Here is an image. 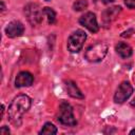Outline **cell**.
Here are the masks:
<instances>
[{
  "label": "cell",
  "mask_w": 135,
  "mask_h": 135,
  "mask_svg": "<svg viewBox=\"0 0 135 135\" xmlns=\"http://www.w3.org/2000/svg\"><path fill=\"white\" fill-rule=\"evenodd\" d=\"M31 104H32V99L24 94L18 95L13 99L7 110V116L9 121L15 127H19L21 124L22 115L25 112H27V110L31 108Z\"/></svg>",
  "instance_id": "cell-1"
},
{
  "label": "cell",
  "mask_w": 135,
  "mask_h": 135,
  "mask_svg": "<svg viewBox=\"0 0 135 135\" xmlns=\"http://www.w3.org/2000/svg\"><path fill=\"white\" fill-rule=\"evenodd\" d=\"M57 120L63 126L74 127L77 124V120L73 113V108L69 102H66V101L60 102L59 108H58Z\"/></svg>",
  "instance_id": "cell-2"
},
{
  "label": "cell",
  "mask_w": 135,
  "mask_h": 135,
  "mask_svg": "<svg viewBox=\"0 0 135 135\" xmlns=\"http://www.w3.org/2000/svg\"><path fill=\"white\" fill-rule=\"evenodd\" d=\"M107 53L108 45L104 42H97L86 49L84 57L90 62H99L105 57Z\"/></svg>",
  "instance_id": "cell-3"
},
{
  "label": "cell",
  "mask_w": 135,
  "mask_h": 135,
  "mask_svg": "<svg viewBox=\"0 0 135 135\" xmlns=\"http://www.w3.org/2000/svg\"><path fill=\"white\" fill-rule=\"evenodd\" d=\"M86 39V34L82 30H77L68 39V50L71 53H78L82 46L83 43Z\"/></svg>",
  "instance_id": "cell-4"
},
{
  "label": "cell",
  "mask_w": 135,
  "mask_h": 135,
  "mask_svg": "<svg viewBox=\"0 0 135 135\" xmlns=\"http://www.w3.org/2000/svg\"><path fill=\"white\" fill-rule=\"evenodd\" d=\"M24 13L32 25H38L39 23H41L43 9H41V7L37 3H28L24 7Z\"/></svg>",
  "instance_id": "cell-5"
},
{
  "label": "cell",
  "mask_w": 135,
  "mask_h": 135,
  "mask_svg": "<svg viewBox=\"0 0 135 135\" xmlns=\"http://www.w3.org/2000/svg\"><path fill=\"white\" fill-rule=\"evenodd\" d=\"M133 93V86L129 81H123L119 84L117 88L115 94H114V101L116 103H123L127 99L130 98V96Z\"/></svg>",
  "instance_id": "cell-6"
},
{
  "label": "cell",
  "mask_w": 135,
  "mask_h": 135,
  "mask_svg": "<svg viewBox=\"0 0 135 135\" xmlns=\"http://www.w3.org/2000/svg\"><path fill=\"white\" fill-rule=\"evenodd\" d=\"M79 23L81 25H83L84 27H86L92 33H97L99 30V25L97 23L96 16L92 12H88L84 15H82L79 18Z\"/></svg>",
  "instance_id": "cell-7"
},
{
  "label": "cell",
  "mask_w": 135,
  "mask_h": 135,
  "mask_svg": "<svg viewBox=\"0 0 135 135\" xmlns=\"http://www.w3.org/2000/svg\"><path fill=\"white\" fill-rule=\"evenodd\" d=\"M24 32V26L20 21H12L7 24V26L5 27V34L7 37L9 38H15V37H19L23 34Z\"/></svg>",
  "instance_id": "cell-8"
},
{
  "label": "cell",
  "mask_w": 135,
  "mask_h": 135,
  "mask_svg": "<svg viewBox=\"0 0 135 135\" xmlns=\"http://www.w3.org/2000/svg\"><path fill=\"white\" fill-rule=\"evenodd\" d=\"M34 76L30 72H20L16 79H15V85L16 88H22V86H30L33 84Z\"/></svg>",
  "instance_id": "cell-9"
},
{
  "label": "cell",
  "mask_w": 135,
  "mask_h": 135,
  "mask_svg": "<svg viewBox=\"0 0 135 135\" xmlns=\"http://www.w3.org/2000/svg\"><path fill=\"white\" fill-rule=\"evenodd\" d=\"M65 88H66V92L68 94L73 97V98H79V99H82L84 96L83 94L81 93V91L79 90V88L76 85V83L72 80H66L65 82Z\"/></svg>",
  "instance_id": "cell-10"
},
{
  "label": "cell",
  "mask_w": 135,
  "mask_h": 135,
  "mask_svg": "<svg viewBox=\"0 0 135 135\" xmlns=\"http://www.w3.org/2000/svg\"><path fill=\"white\" fill-rule=\"evenodd\" d=\"M120 12H121L120 6H113V7H110L108 9H105L103 12V15H102V19H103L104 23H107V24L111 23V21L114 20Z\"/></svg>",
  "instance_id": "cell-11"
},
{
  "label": "cell",
  "mask_w": 135,
  "mask_h": 135,
  "mask_svg": "<svg viewBox=\"0 0 135 135\" xmlns=\"http://www.w3.org/2000/svg\"><path fill=\"white\" fill-rule=\"evenodd\" d=\"M116 52L117 54L122 57V58H129L132 53H133V50L132 47L128 44V43H124V42H119L117 45H116Z\"/></svg>",
  "instance_id": "cell-12"
},
{
  "label": "cell",
  "mask_w": 135,
  "mask_h": 135,
  "mask_svg": "<svg viewBox=\"0 0 135 135\" xmlns=\"http://www.w3.org/2000/svg\"><path fill=\"white\" fill-rule=\"evenodd\" d=\"M39 133H40V134H47V135L57 134V128H56L53 123L46 122V123L42 127V129H41V131H40Z\"/></svg>",
  "instance_id": "cell-13"
},
{
  "label": "cell",
  "mask_w": 135,
  "mask_h": 135,
  "mask_svg": "<svg viewBox=\"0 0 135 135\" xmlns=\"http://www.w3.org/2000/svg\"><path fill=\"white\" fill-rule=\"evenodd\" d=\"M43 14L47 17V22L50 23V24H53V23H55V21H56V13H55V11L53 9V8H51V7H44L43 8Z\"/></svg>",
  "instance_id": "cell-14"
},
{
  "label": "cell",
  "mask_w": 135,
  "mask_h": 135,
  "mask_svg": "<svg viewBox=\"0 0 135 135\" xmlns=\"http://www.w3.org/2000/svg\"><path fill=\"white\" fill-rule=\"evenodd\" d=\"M88 7V1L86 0H77L74 4H73V8L77 12L83 11Z\"/></svg>",
  "instance_id": "cell-15"
},
{
  "label": "cell",
  "mask_w": 135,
  "mask_h": 135,
  "mask_svg": "<svg viewBox=\"0 0 135 135\" xmlns=\"http://www.w3.org/2000/svg\"><path fill=\"white\" fill-rule=\"evenodd\" d=\"M124 3L129 8L135 9V0H124Z\"/></svg>",
  "instance_id": "cell-16"
},
{
  "label": "cell",
  "mask_w": 135,
  "mask_h": 135,
  "mask_svg": "<svg viewBox=\"0 0 135 135\" xmlns=\"http://www.w3.org/2000/svg\"><path fill=\"white\" fill-rule=\"evenodd\" d=\"M0 133H1V134H9V129L4 126V127H2V128L0 129Z\"/></svg>",
  "instance_id": "cell-17"
},
{
  "label": "cell",
  "mask_w": 135,
  "mask_h": 135,
  "mask_svg": "<svg viewBox=\"0 0 135 135\" xmlns=\"http://www.w3.org/2000/svg\"><path fill=\"white\" fill-rule=\"evenodd\" d=\"M104 4H109V3H112V2H114L115 0H101Z\"/></svg>",
  "instance_id": "cell-18"
},
{
  "label": "cell",
  "mask_w": 135,
  "mask_h": 135,
  "mask_svg": "<svg viewBox=\"0 0 135 135\" xmlns=\"http://www.w3.org/2000/svg\"><path fill=\"white\" fill-rule=\"evenodd\" d=\"M131 105H133V107H135V98H134V99H133V100L131 101Z\"/></svg>",
  "instance_id": "cell-19"
},
{
  "label": "cell",
  "mask_w": 135,
  "mask_h": 135,
  "mask_svg": "<svg viewBox=\"0 0 135 135\" xmlns=\"http://www.w3.org/2000/svg\"><path fill=\"white\" fill-rule=\"evenodd\" d=\"M130 134H135V129H134V130H132V131L130 132Z\"/></svg>",
  "instance_id": "cell-20"
},
{
  "label": "cell",
  "mask_w": 135,
  "mask_h": 135,
  "mask_svg": "<svg viewBox=\"0 0 135 135\" xmlns=\"http://www.w3.org/2000/svg\"><path fill=\"white\" fill-rule=\"evenodd\" d=\"M45 1H50V0H45Z\"/></svg>",
  "instance_id": "cell-21"
}]
</instances>
